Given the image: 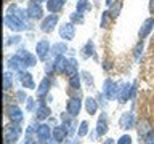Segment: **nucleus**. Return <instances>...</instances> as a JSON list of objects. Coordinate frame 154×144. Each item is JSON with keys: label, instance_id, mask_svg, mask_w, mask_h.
I'll use <instances>...</instances> for the list:
<instances>
[{"label": "nucleus", "instance_id": "10", "mask_svg": "<svg viewBox=\"0 0 154 144\" xmlns=\"http://www.w3.org/2000/svg\"><path fill=\"white\" fill-rule=\"evenodd\" d=\"M128 98H132V85L122 83L120 85V90H119V94H117V99L124 104V103H127Z\"/></svg>", "mask_w": 154, "mask_h": 144}, {"label": "nucleus", "instance_id": "31", "mask_svg": "<svg viewBox=\"0 0 154 144\" xmlns=\"http://www.w3.org/2000/svg\"><path fill=\"white\" fill-rule=\"evenodd\" d=\"M87 133H88V122H82L80 123V127H79V131H77V134H79L80 138H84V136H87Z\"/></svg>", "mask_w": 154, "mask_h": 144}, {"label": "nucleus", "instance_id": "21", "mask_svg": "<svg viewBox=\"0 0 154 144\" xmlns=\"http://www.w3.org/2000/svg\"><path fill=\"white\" fill-rule=\"evenodd\" d=\"M53 139L55 141H58V142H61V141H64V138H66V134H67V131H66V128L64 127H56L55 130H53Z\"/></svg>", "mask_w": 154, "mask_h": 144}, {"label": "nucleus", "instance_id": "15", "mask_svg": "<svg viewBox=\"0 0 154 144\" xmlns=\"http://www.w3.org/2000/svg\"><path fill=\"white\" fill-rule=\"evenodd\" d=\"M18 56L23 59L24 66H27V67L35 66V58H34L29 51H26V50H19V51H18Z\"/></svg>", "mask_w": 154, "mask_h": 144}, {"label": "nucleus", "instance_id": "41", "mask_svg": "<svg viewBox=\"0 0 154 144\" xmlns=\"http://www.w3.org/2000/svg\"><path fill=\"white\" fill-rule=\"evenodd\" d=\"M19 42H21V37H13V40H8V43H19Z\"/></svg>", "mask_w": 154, "mask_h": 144}, {"label": "nucleus", "instance_id": "11", "mask_svg": "<svg viewBox=\"0 0 154 144\" xmlns=\"http://www.w3.org/2000/svg\"><path fill=\"white\" fill-rule=\"evenodd\" d=\"M152 29H154V18H148L146 21L141 24V27H140V31H138L140 38L148 37V35H149V32H151Z\"/></svg>", "mask_w": 154, "mask_h": 144}, {"label": "nucleus", "instance_id": "9", "mask_svg": "<svg viewBox=\"0 0 154 144\" xmlns=\"http://www.w3.org/2000/svg\"><path fill=\"white\" fill-rule=\"evenodd\" d=\"M56 24H58V16H56L55 13H53V14H50V16H47V18L42 21V24H40V29H42L43 32H47V34H48V32H51L53 29H55Z\"/></svg>", "mask_w": 154, "mask_h": 144}, {"label": "nucleus", "instance_id": "5", "mask_svg": "<svg viewBox=\"0 0 154 144\" xmlns=\"http://www.w3.org/2000/svg\"><path fill=\"white\" fill-rule=\"evenodd\" d=\"M19 133H21V128L18 127V125H13V127H10L5 130V144H14L16 142V139L19 136Z\"/></svg>", "mask_w": 154, "mask_h": 144}, {"label": "nucleus", "instance_id": "37", "mask_svg": "<svg viewBox=\"0 0 154 144\" xmlns=\"http://www.w3.org/2000/svg\"><path fill=\"white\" fill-rule=\"evenodd\" d=\"M82 75H84L87 85H88V86H93V77H91V74H88V72H84Z\"/></svg>", "mask_w": 154, "mask_h": 144}, {"label": "nucleus", "instance_id": "36", "mask_svg": "<svg viewBox=\"0 0 154 144\" xmlns=\"http://www.w3.org/2000/svg\"><path fill=\"white\" fill-rule=\"evenodd\" d=\"M117 144H132V138H130L128 134H124V136H120V138H119Z\"/></svg>", "mask_w": 154, "mask_h": 144}, {"label": "nucleus", "instance_id": "17", "mask_svg": "<svg viewBox=\"0 0 154 144\" xmlns=\"http://www.w3.org/2000/svg\"><path fill=\"white\" fill-rule=\"evenodd\" d=\"M35 133H37V138L40 139V141H47V139L50 138V127H48V125H38Z\"/></svg>", "mask_w": 154, "mask_h": 144}, {"label": "nucleus", "instance_id": "44", "mask_svg": "<svg viewBox=\"0 0 154 144\" xmlns=\"http://www.w3.org/2000/svg\"><path fill=\"white\" fill-rule=\"evenodd\" d=\"M112 3H114V0H106V5H108V7H111Z\"/></svg>", "mask_w": 154, "mask_h": 144}, {"label": "nucleus", "instance_id": "14", "mask_svg": "<svg viewBox=\"0 0 154 144\" xmlns=\"http://www.w3.org/2000/svg\"><path fill=\"white\" fill-rule=\"evenodd\" d=\"M106 133H108V117H106V114H101L98 118V123H96V134L103 136Z\"/></svg>", "mask_w": 154, "mask_h": 144}, {"label": "nucleus", "instance_id": "45", "mask_svg": "<svg viewBox=\"0 0 154 144\" xmlns=\"http://www.w3.org/2000/svg\"><path fill=\"white\" fill-rule=\"evenodd\" d=\"M38 3H42V2H48V0H37Z\"/></svg>", "mask_w": 154, "mask_h": 144}, {"label": "nucleus", "instance_id": "43", "mask_svg": "<svg viewBox=\"0 0 154 144\" xmlns=\"http://www.w3.org/2000/svg\"><path fill=\"white\" fill-rule=\"evenodd\" d=\"M104 144H114V139H106Z\"/></svg>", "mask_w": 154, "mask_h": 144}, {"label": "nucleus", "instance_id": "33", "mask_svg": "<svg viewBox=\"0 0 154 144\" xmlns=\"http://www.w3.org/2000/svg\"><path fill=\"white\" fill-rule=\"evenodd\" d=\"M71 19H72L74 22H84V13H82V11H77V10H75V11L71 14Z\"/></svg>", "mask_w": 154, "mask_h": 144}, {"label": "nucleus", "instance_id": "7", "mask_svg": "<svg viewBox=\"0 0 154 144\" xmlns=\"http://www.w3.org/2000/svg\"><path fill=\"white\" fill-rule=\"evenodd\" d=\"M119 127L122 130H130L135 127V115L132 112H125L120 115V120H119Z\"/></svg>", "mask_w": 154, "mask_h": 144}, {"label": "nucleus", "instance_id": "26", "mask_svg": "<svg viewBox=\"0 0 154 144\" xmlns=\"http://www.w3.org/2000/svg\"><path fill=\"white\" fill-rule=\"evenodd\" d=\"M66 75H74L77 74V61L75 59H69V62H67V66H66Z\"/></svg>", "mask_w": 154, "mask_h": 144}, {"label": "nucleus", "instance_id": "24", "mask_svg": "<svg viewBox=\"0 0 154 144\" xmlns=\"http://www.w3.org/2000/svg\"><path fill=\"white\" fill-rule=\"evenodd\" d=\"M8 66L11 67L13 70H19V69H23V67H26V66H24V62H23V59H21L18 55L13 56L11 59H10V64H8Z\"/></svg>", "mask_w": 154, "mask_h": 144}, {"label": "nucleus", "instance_id": "39", "mask_svg": "<svg viewBox=\"0 0 154 144\" xmlns=\"http://www.w3.org/2000/svg\"><path fill=\"white\" fill-rule=\"evenodd\" d=\"M16 96H18V99H19V101H24V99H26V94H24V91H18Z\"/></svg>", "mask_w": 154, "mask_h": 144}, {"label": "nucleus", "instance_id": "16", "mask_svg": "<svg viewBox=\"0 0 154 144\" xmlns=\"http://www.w3.org/2000/svg\"><path fill=\"white\" fill-rule=\"evenodd\" d=\"M67 62H69V59H66L64 55H58L56 59H55V62H53V64H55V70H56V72H64Z\"/></svg>", "mask_w": 154, "mask_h": 144}, {"label": "nucleus", "instance_id": "30", "mask_svg": "<svg viewBox=\"0 0 154 144\" xmlns=\"http://www.w3.org/2000/svg\"><path fill=\"white\" fill-rule=\"evenodd\" d=\"M84 53H85V56H93L95 58V46H93V42H87V45L84 48Z\"/></svg>", "mask_w": 154, "mask_h": 144}, {"label": "nucleus", "instance_id": "18", "mask_svg": "<svg viewBox=\"0 0 154 144\" xmlns=\"http://www.w3.org/2000/svg\"><path fill=\"white\" fill-rule=\"evenodd\" d=\"M64 5V0H48L47 2V10L50 13H58Z\"/></svg>", "mask_w": 154, "mask_h": 144}, {"label": "nucleus", "instance_id": "3", "mask_svg": "<svg viewBox=\"0 0 154 144\" xmlns=\"http://www.w3.org/2000/svg\"><path fill=\"white\" fill-rule=\"evenodd\" d=\"M80 109H82V103L79 101V98H77V96H74V98H71L69 101H67L66 110H67V114H69L71 117H75V115H79Z\"/></svg>", "mask_w": 154, "mask_h": 144}, {"label": "nucleus", "instance_id": "35", "mask_svg": "<svg viewBox=\"0 0 154 144\" xmlns=\"http://www.w3.org/2000/svg\"><path fill=\"white\" fill-rule=\"evenodd\" d=\"M144 139V144H154V130H151L146 136H143Z\"/></svg>", "mask_w": 154, "mask_h": 144}, {"label": "nucleus", "instance_id": "22", "mask_svg": "<svg viewBox=\"0 0 154 144\" xmlns=\"http://www.w3.org/2000/svg\"><path fill=\"white\" fill-rule=\"evenodd\" d=\"M50 114H51V109L48 107V106H45V104H40L37 107V118L38 120H45Z\"/></svg>", "mask_w": 154, "mask_h": 144}, {"label": "nucleus", "instance_id": "2", "mask_svg": "<svg viewBox=\"0 0 154 144\" xmlns=\"http://www.w3.org/2000/svg\"><path fill=\"white\" fill-rule=\"evenodd\" d=\"M103 94L106 99H116L119 94V85H116L111 79H106L103 86Z\"/></svg>", "mask_w": 154, "mask_h": 144}, {"label": "nucleus", "instance_id": "20", "mask_svg": "<svg viewBox=\"0 0 154 144\" xmlns=\"http://www.w3.org/2000/svg\"><path fill=\"white\" fill-rule=\"evenodd\" d=\"M85 110L88 112V115H95L96 110H98V103L93 98H90V96L85 99Z\"/></svg>", "mask_w": 154, "mask_h": 144}, {"label": "nucleus", "instance_id": "6", "mask_svg": "<svg viewBox=\"0 0 154 144\" xmlns=\"http://www.w3.org/2000/svg\"><path fill=\"white\" fill-rule=\"evenodd\" d=\"M75 35V27L72 22H66L60 27V37L64 38V40H72Z\"/></svg>", "mask_w": 154, "mask_h": 144}, {"label": "nucleus", "instance_id": "42", "mask_svg": "<svg viewBox=\"0 0 154 144\" xmlns=\"http://www.w3.org/2000/svg\"><path fill=\"white\" fill-rule=\"evenodd\" d=\"M32 107H34V103H32V99H27V109L31 110Z\"/></svg>", "mask_w": 154, "mask_h": 144}, {"label": "nucleus", "instance_id": "19", "mask_svg": "<svg viewBox=\"0 0 154 144\" xmlns=\"http://www.w3.org/2000/svg\"><path fill=\"white\" fill-rule=\"evenodd\" d=\"M48 90H50V80L43 79L40 82V85H38V88H37V96L38 98H45L48 94Z\"/></svg>", "mask_w": 154, "mask_h": 144}, {"label": "nucleus", "instance_id": "34", "mask_svg": "<svg viewBox=\"0 0 154 144\" xmlns=\"http://www.w3.org/2000/svg\"><path fill=\"white\" fill-rule=\"evenodd\" d=\"M109 18H111L109 11H103V16H101V27H108V24H109Z\"/></svg>", "mask_w": 154, "mask_h": 144}, {"label": "nucleus", "instance_id": "28", "mask_svg": "<svg viewBox=\"0 0 154 144\" xmlns=\"http://www.w3.org/2000/svg\"><path fill=\"white\" fill-rule=\"evenodd\" d=\"M64 51H67V46L64 45V43H55V45L51 46V53L53 55H63Z\"/></svg>", "mask_w": 154, "mask_h": 144}, {"label": "nucleus", "instance_id": "12", "mask_svg": "<svg viewBox=\"0 0 154 144\" xmlns=\"http://www.w3.org/2000/svg\"><path fill=\"white\" fill-rule=\"evenodd\" d=\"M8 118L11 120L13 123H19L23 120V110L18 107V106H10L8 107Z\"/></svg>", "mask_w": 154, "mask_h": 144}, {"label": "nucleus", "instance_id": "8", "mask_svg": "<svg viewBox=\"0 0 154 144\" xmlns=\"http://www.w3.org/2000/svg\"><path fill=\"white\" fill-rule=\"evenodd\" d=\"M35 53H37L38 59L45 61L47 56H48V53H50V43H48V40H40V42H38L35 45Z\"/></svg>", "mask_w": 154, "mask_h": 144}, {"label": "nucleus", "instance_id": "23", "mask_svg": "<svg viewBox=\"0 0 154 144\" xmlns=\"http://www.w3.org/2000/svg\"><path fill=\"white\" fill-rule=\"evenodd\" d=\"M138 134L140 136H146V134L151 131V125H149L148 120H141V122L138 123Z\"/></svg>", "mask_w": 154, "mask_h": 144}, {"label": "nucleus", "instance_id": "29", "mask_svg": "<svg viewBox=\"0 0 154 144\" xmlns=\"http://www.w3.org/2000/svg\"><path fill=\"white\" fill-rule=\"evenodd\" d=\"M90 8H91V7H90L88 0H79V2H77V11L85 13V11H88Z\"/></svg>", "mask_w": 154, "mask_h": 144}, {"label": "nucleus", "instance_id": "13", "mask_svg": "<svg viewBox=\"0 0 154 144\" xmlns=\"http://www.w3.org/2000/svg\"><path fill=\"white\" fill-rule=\"evenodd\" d=\"M19 79H21V83H23L24 88H27V90L35 88V83H34V80H32V75L29 74V72L19 70Z\"/></svg>", "mask_w": 154, "mask_h": 144}, {"label": "nucleus", "instance_id": "27", "mask_svg": "<svg viewBox=\"0 0 154 144\" xmlns=\"http://www.w3.org/2000/svg\"><path fill=\"white\" fill-rule=\"evenodd\" d=\"M120 8H122V2H116V3L111 5V10H108L109 14H111V18H112V19L117 18L119 13H120Z\"/></svg>", "mask_w": 154, "mask_h": 144}, {"label": "nucleus", "instance_id": "38", "mask_svg": "<svg viewBox=\"0 0 154 144\" xmlns=\"http://www.w3.org/2000/svg\"><path fill=\"white\" fill-rule=\"evenodd\" d=\"M141 51H143V42H140L137 45V48H135V58H137V59L140 58V53H141Z\"/></svg>", "mask_w": 154, "mask_h": 144}, {"label": "nucleus", "instance_id": "40", "mask_svg": "<svg viewBox=\"0 0 154 144\" xmlns=\"http://www.w3.org/2000/svg\"><path fill=\"white\" fill-rule=\"evenodd\" d=\"M149 13L154 14V0H149Z\"/></svg>", "mask_w": 154, "mask_h": 144}, {"label": "nucleus", "instance_id": "32", "mask_svg": "<svg viewBox=\"0 0 154 144\" xmlns=\"http://www.w3.org/2000/svg\"><path fill=\"white\" fill-rule=\"evenodd\" d=\"M10 88H11V77H10L8 72H5V75H3V90L8 91Z\"/></svg>", "mask_w": 154, "mask_h": 144}, {"label": "nucleus", "instance_id": "4", "mask_svg": "<svg viewBox=\"0 0 154 144\" xmlns=\"http://www.w3.org/2000/svg\"><path fill=\"white\" fill-rule=\"evenodd\" d=\"M27 13H29V18H32V19H40L43 16V10L37 0H32L27 5Z\"/></svg>", "mask_w": 154, "mask_h": 144}, {"label": "nucleus", "instance_id": "25", "mask_svg": "<svg viewBox=\"0 0 154 144\" xmlns=\"http://www.w3.org/2000/svg\"><path fill=\"white\" fill-rule=\"evenodd\" d=\"M69 86H71V90L79 91V88H80V75H79V72L69 77Z\"/></svg>", "mask_w": 154, "mask_h": 144}, {"label": "nucleus", "instance_id": "1", "mask_svg": "<svg viewBox=\"0 0 154 144\" xmlns=\"http://www.w3.org/2000/svg\"><path fill=\"white\" fill-rule=\"evenodd\" d=\"M5 24H7L8 29H11V31H16V32H21L26 29V24H24L23 19H19L14 13L8 11L7 16H5Z\"/></svg>", "mask_w": 154, "mask_h": 144}]
</instances>
